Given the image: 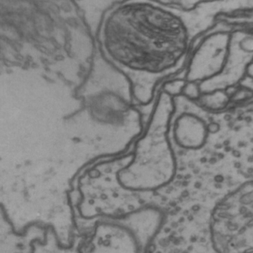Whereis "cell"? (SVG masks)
<instances>
[{
  "label": "cell",
  "instance_id": "obj_1",
  "mask_svg": "<svg viewBox=\"0 0 253 253\" xmlns=\"http://www.w3.org/2000/svg\"><path fill=\"white\" fill-rule=\"evenodd\" d=\"M174 21L149 0H127L108 11L100 41L109 61L133 76L163 73L171 60Z\"/></svg>",
  "mask_w": 253,
  "mask_h": 253
},
{
  "label": "cell",
  "instance_id": "obj_2",
  "mask_svg": "<svg viewBox=\"0 0 253 253\" xmlns=\"http://www.w3.org/2000/svg\"><path fill=\"white\" fill-rule=\"evenodd\" d=\"M209 130L206 123L197 115L184 113L176 120L174 140L180 147L199 149L207 143Z\"/></svg>",
  "mask_w": 253,
  "mask_h": 253
},
{
  "label": "cell",
  "instance_id": "obj_3",
  "mask_svg": "<svg viewBox=\"0 0 253 253\" xmlns=\"http://www.w3.org/2000/svg\"><path fill=\"white\" fill-rule=\"evenodd\" d=\"M184 93L186 97L190 99H198L199 97V91L195 85H189L184 89Z\"/></svg>",
  "mask_w": 253,
  "mask_h": 253
},
{
  "label": "cell",
  "instance_id": "obj_4",
  "mask_svg": "<svg viewBox=\"0 0 253 253\" xmlns=\"http://www.w3.org/2000/svg\"><path fill=\"white\" fill-rule=\"evenodd\" d=\"M209 132L214 133L218 130V125L217 124H211L208 126Z\"/></svg>",
  "mask_w": 253,
  "mask_h": 253
}]
</instances>
